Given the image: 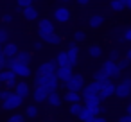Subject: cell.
<instances>
[{
  "mask_svg": "<svg viewBox=\"0 0 131 122\" xmlns=\"http://www.w3.org/2000/svg\"><path fill=\"white\" fill-rule=\"evenodd\" d=\"M7 40H9V32H7V29L0 27V45H6Z\"/></svg>",
  "mask_w": 131,
  "mask_h": 122,
  "instance_id": "obj_32",
  "label": "cell"
},
{
  "mask_svg": "<svg viewBox=\"0 0 131 122\" xmlns=\"http://www.w3.org/2000/svg\"><path fill=\"white\" fill-rule=\"evenodd\" d=\"M88 54H90V58H101V54H102V49H101L99 45H90V49H88Z\"/></svg>",
  "mask_w": 131,
  "mask_h": 122,
  "instance_id": "obj_27",
  "label": "cell"
},
{
  "mask_svg": "<svg viewBox=\"0 0 131 122\" xmlns=\"http://www.w3.org/2000/svg\"><path fill=\"white\" fill-rule=\"evenodd\" d=\"M15 93L20 95L22 99H25L27 95H31V88H29V84H27L25 81H22V83H16V86H15Z\"/></svg>",
  "mask_w": 131,
  "mask_h": 122,
  "instance_id": "obj_14",
  "label": "cell"
},
{
  "mask_svg": "<svg viewBox=\"0 0 131 122\" xmlns=\"http://www.w3.org/2000/svg\"><path fill=\"white\" fill-rule=\"evenodd\" d=\"M86 122H93V117H92V118H88V120H86Z\"/></svg>",
  "mask_w": 131,
  "mask_h": 122,
  "instance_id": "obj_53",
  "label": "cell"
},
{
  "mask_svg": "<svg viewBox=\"0 0 131 122\" xmlns=\"http://www.w3.org/2000/svg\"><path fill=\"white\" fill-rule=\"evenodd\" d=\"M9 93H11L9 90H0V101H6L9 97Z\"/></svg>",
  "mask_w": 131,
  "mask_h": 122,
  "instance_id": "obj_42",
  "label": "cell"
},
{
  "mask_svg": "<svg viewBox=\"0 0 131 122\" xmlns=\"http://www.w3.org/2000/svg\"><path fill=\"white\" fill-rule=\"evenodd\" d=\"M16 4H18V7H29V6H32V0H16Z\"/></svg>",
  "mask_w": 131,
  "mask_h": 122,
  "instance_id": "obj_37",
  "label": "cell"
},
{
  "mask_svg": "<svg viewBox=\"0 0 131 122\" xmlns=\"http://www.w3.org/2000/svg\"><path fill=\"white\" fill-rule=\"evenodd\" d=\"M113 36H115V40H118V41H124V29H115L113 31Z\"/></svg>",
  "mask_w": 131,
  "mask_h": 122,
  "instance_id": "obj_34",
  "label": "cell"
},
{
  "mask_svg": "<svg viewBox=\"0 0 131 122\" xmlns=\"http://www.w3.org/2000/svg\"><path fill=\"white\" fill-rule=\"evenodd\" d=\"M2 54H4L6 58H15V56L18 54V45H16V43H9V41H7V43L4 45V52H2Z\"/></svg>",
  "mask_w": 131,
  "mask_h": 122,
  "instance_id": "obj_15",
  "label": "cell"
},
{
  "mask_svg": "<svg viewBox=\"0 0 131 122\" xmlns=\"http://www.w3.org/2000/svg\"><path fill=\"white\" fill-rule=\"evenodd\" d=\"M56 63H58V66H68L67 52H59V54H58V58H56Z\"/></svg>",
  "mask_w": 131,
  "mask_h": 122,
  "instance_id": "obj_28",
  "label": "cell"
},
{
  "mask_svg": "<svg viewBox=\"0 0 131 122\" xmlns=\"http://www.w3.org/2000/svg\"><path fill=\"white\" fill-rule=\"evenodd\" d=\"M74 38H75V41L79 43V41H84V40H86V34H84V31H77V32L74 34Z\"/></svg>",
  "mask_w": 131,
  "mask_h": 122,
  "instance_id": "obj_36",
  "label": "cell"
},
{
  "mask_svg": "<svg viewBox=\"0 0 131 122\" xmlns=\"http://www.w3.org/2000/svg\"><path fill=\"white\" fill-rule=\"evenodd\" d=\"M124 6H126V9H131V0H124Z\"/></svg>",
  "mask_w": 131,
  "mask_h": 122,
  "instance_id": "obj_50",
  "label": "cell"
},
{
  "mask_svg": "<svg viewBox=\"0 0 131 122\" xmlns=\"http://www.w3.org/2000/svg\"><path fill=\"white\" fill-rule=\"evenodd\" d=\"M124 41H129L131 43V27L124 29Z\"/></svg>",
  "mask_w": 131,
  "mask_h": 122,
  "instance_id": "obj_40",
  "label": "cell"
},
{
  "mask_svg": "<svg viewBox=\"0 0 131 122\" xmlns=\"http://www.w3.org/2000/svg\"><path fill=\"white\" fill-rule=\"evenodd\" d=\"M84 106H81L79 102H74V104H70V108H68V111L72 113V115H75V117H79V113H81V109H83Z\"/></svg>",
  "mask_w": 131,
  "mask_h": 122,
  "instance_id": "obj_31",
  "label": "cell"
},
{
  "mask_svg": "<svg viewBox=\"0 0 131 122\" xmlns=\"http://www.w3.org/2000/svg\"><path fill=\"white\" fill-rule=\"evenodd\" d=\"M115 95L118 99H126L131 95V77H126L122 83H118L115 86Z\"/></svg>",
  "mask_w": 131,
  "mask_h": 122,
  "instance_id": "obj_3",
  "label": "cell"
},
{
  "mask_svg": "<svg viewBox=\"0 0 131 122\" xmlns=\"http://www.w3.org/2000/svg\"><path fill=\"white\" fill-rule=\"evenodd\" d=\"M65 101L70 102V104L79 102V101H81V93H79V92H67V93H65Z\"/></svg>",
  "mask_w": 131,
  "mask_h": 122,
  "instance_id": "obj_23",
  "label": "cell"
},
{
  "mask_svg": "<svg viewBox=\"0 0 131 122\" xmlns=\"http://www.w3.org/2000/svg\"><path fill=\"white\" fill-rule=\"evenodd\" d=\"M75 2H77L79 6H83V7H84V6H88V4H90V0H75Z\"/></svg>",
  "mask_w": 131,
  "mask_h": 122,
  "instance_id": "obj_47",
  "label": "cell"
},
{
  "mask_svg": "<svg viewBox=\"0 0 131 122\" xmlns=\"http://www.w3.org/2000/svg\"><path fill=\"white\" fill-rule=\"evenodd\" d=\"M126 59L131 63V49H127V52H126Z\"/></svg>",
  "mask_w": 131,
  "mask_h": 122,
  "instance_id": "obj_49",
  "label": "cell"
},
{
  "mask_svg": "<svg viewBox=\"0 0 131 122\" xmlns=\"http://www.w3.org/2000/svg\"><path fill=\"white\" fill-rule=\"evenodd\" d=\"M126 109H127V115H131V102L127 104V108H126Z\"/></svg>",
  "mask_w": 131,
  "mask_h": 122,
  "instance_id": "obj_51",
  "label": "cell"
},
{
  "mask_svg": "<svg viewBox=\"0 0 131 122\" xmlns=\"http://www.w3.org/2000/svg\"><path fill=\"white\" fill-rule=\"evenodd\" d=\"M2 102H4V104H2V108H4V109L13 111V109H16V108H20V106H22L24 99H22L20 95H16L15 92H11V93H9V97H7L6 101H2Z\"/></svg>",
  "mask_w": 131,
  "mask_h": 122,
  "instance_id": "obj_2",
  "label": "cell"
},
{
  "mask_svg": "<svg viewBox=\"0 0 131 122\" xmlns=\"http://www.w3.org/2000/svg\"><path fill=\"white\" fill-rule=\"evenodd\" d=\"M25 117H29V118L38 117V106H36V104H29V106L25 108Z\"/></svg>",
  "mask_w": 131,
  "mask_h": 122,
  "instance_id": "obj_26",
  "label": "cell"
},
{
  "mask_svg": "<svg viewBox=\"0 0 131 122\" xmlns=\"http://www.w3.org/2000/svg\"><path fill=\"white\" fill-rule=\"evenodd\" d=\"M24 120H25V115H22V113H15L7 118V122H24Z\"/></svg>",
  "mask_w": 131,
  "mask_h": 122,
  "instance_id": "obj_33",
  "label": "cell"
},
{
  "mask_svg": "<svg viewBox=\"0 0 131 122\" xmlns=\"http://www.w3.org/2000/svg\"><path fill=\"white\" fill-rule=\"evenodd\" d=\"M41 40H43V41H47L49 45H59V43H61V36H58L56 32H52V34H47V36H43Z\"/></svg>",
  "mask_w": 131,
  "mask_h": 122,
  "instance_id": "obj_20",
  "label": "cell"
},
{
  "mask_svg": "<svg viewBox=\"0 0 131 122\" xmlns=\"http://www.w3.org/2000/svg\"><path fill=\"white\" fill-rule=\"evenodd\" d=\"M110 7H111V11H115V13H120V11L126 9L124 0H110Z\"/></svg>",
  "mask_w": 131,
  "mask_h": 122,
  "instance_id": "obj_21",
  "label": "cell"
},
{
  "mask_svg": "<svg viewBox=\"0 0 131 122\" xmlns=\"http://www.w3.org/2000/svg\"><path fill=\"white\" fill-rule=\"evenodd\" d=\"M83 101H84V106L101 104V97H99V95H90V97H86V99H83Z\"/></svg>",
  "mask_w": 131,
  "mask_h": 122,
  "instance_id": "obj_29",
  "label": "cell"
},
{
  "mask_svg": "<svg viewBox=\"0 0 131 122\" xmlns=\"http://www.w3.org/2000/svg\"><path fill=\"white\" fill-rule=\"evenodd\" d=\"M65 86H67V92H81L83 88H84V77L81 75V74H72V77L65 83Z\"/></svg>",
  "mask_w": 131,
  "mask_h": 122,
  "instance_id": "obj_1",
  "label": "cell"
},
{
  "mask_svg": "<svg viewBox=\"0 0 131 122\" xmlns=\"http://www.w3.org/2000/svg\"><path fill=\"white\" fill-rule=\"evenodd\" d=\"M61 2H70V0H61Z\"/></svg>",
  "mask_w": 131,
  "mask_h": 122,
  "instance_id": "obj_54",
  "label": "cell"
},
{
  "mask_svg": "<svg viewBox=\"0 0 131 122\" xmlns=\"http://www.w3.org/2000/svg\"><path fill=\"white\" fill-rule=\"evenodd\" d=\"M49 122H52V120H49Z\"/></svg>",
  "mask_w": 131,
  "mask_h": 122,
  "instance_id": "obj_56",
  "label": "cell"
},
{
  "mask_svg": "<svg viewBox=\"0 0 131 122\" xmlns=\"http://www.w3.org/2000/svg\"><path fill=\"white\" fill-rule=\"evenodd\" d=\"M32 2H36V0H32Z\"/></svg>",
  "mask_w": 131,
  "mask_h": 122,
  "instance_id": "obj_55",
  "label": "cell"
},
{
  "mask_svg": "<svg viewBox=\"0 0 131 122\" xmlns=\"http://www.w3.org/2000/svg\"><path fill=\"white\" fill-rule=\"evenodd\" d=\"M56 77H58V81L67 83V81L72 77V66H58V70H56Z\"/></svg>",
  "mask_w": 131,
  "mask_h": 122,
  "instance_id": "obj_12",
  "label": "cell"
},
{
  "mask_svg": "<svg viewBox=\"0 0 131 122\" xmlns=\"http://www.w3.org/2000/svg\"><path fill=\"white\" fill-rule=\"evenodd\" d=\"M4 52V45H0V54H2Z\"/></svg>",
  "mask_w": 131,
  "mask_h": 122,
  "instance_id": "obj_52",
  "label": "cell"
},
{
  "mask_svg": "<svg viewBox=\"0 0 131 122\" xmlns=\"http://www.w3.org/2000/svg\"><path fill=\"white\" fill-rule=\"evenodd\" d=\"M6 86H7V90L11 92V90H15V86H16V81H7V83H6Z\"/></svg>",
  "mask_w": 131,
  "mask_h": 122,
  "instance_id": "obj_44",
  "label": "cell"
},
{
  "mask_svg": "<svg viewBox=\"0 0 131 122\" xmlns=\"http://www.w3.org/2000/svg\"><path fill=\"white\" fill-rule=\"evenodd\" d=\"M93 79H95V81H97L99 84H102V83H106V81H110V77H108V75L104 74V70H102V68L95 72V75H93Z\"/></svg>",
  "mask_w": 131,
  "mask_h": 122,
  "instance_id": "obj_25",
  "label": "cell"
},
{
  "mask_svg": "<svg viewBox=\"0 0 131 122\" xmlns=\"http://www.w3.org/2000/svg\"><path fill=\"white\" fill-rule=\"evenodd\" d=\"M102 70H104V74L110 77V79H115V77H118L120 75V68H118V65L115 63V61H110V59H106L104 61V65H102Z\"/></svg>",
  "mask_w": 131,
  "mask_h": 122,
  "instance_id": "obj_4",
  "label": "cell"
},
{
  "mask_svg": "<svg viewBox=\"0 0 131 122\" xmlns=\"http://www.w3.org/2000/svg\"><path fill=\"white\" fill-rule=\"evenodd\" d=\"M7 81H16V75L13 74V70L9 68L0 70V83H7Z\"/></svg>",
  "mask_w": 131,
  "mask_h": 122,
  "instance_id": "obj_17",
  "label": "cell"
},
{
  "mask_svg": "<svg viewBox=\"0 0 131 122\" xmlns=\"http://www.w3.org/2000/svg\"><path fill=\"white\" fill-rule=\"evenodd\" d=\"M24 18H25V20H29V22H34V20L38 18V11H36L32 6H29V7H25V9H24Z\"/></svg>",
  "mask_w": 131,
  "mask_h": 122,
  "instance_id": "obj_18",
  "label": "cell"
},
{
  "mask_svg": "<svg viewBox=\"0 0 131 122\" xmlns=\"http://www.w3.org/2000/svg\"><path fill=\"white\" fill-rule=\"evenodd\" d=\"M111 95H115V84H113L111 81L102 83V84L99 86V97H101V101H104V99H108V97H111Z\"/></svg>",
  "mask_w": 131,
  "mask_h": 122,
  "instance_id": "obj_6",
  "label": "cell"
},
{
  "mask_svg": "<svg viewBox=\"0 0 131 122\" xmlns=\"http://www.w3.org/2000/svg\"><path fill=\"white\" fill-rule=\"evenodd\" d=\"M108 59H110V61H115V63H117V61H118V52H117V50H111V52H110V58H108Z\"/></svg>",
  "mask_w": 131,
  "mask_h": 122,
  "instance_id": "obj_41",
  "label": "cell"
},
{
  "mask_svg": "<svg viewBox=\"0 0 131 122\" xmlns=\"http://www.w3.org/2000/svg\"><path fill=\"white\" fill-rule=\"evenodd\" d=\"M47 97H49V92H47L45 86H36V88H34L32 99H34L36 102H43V101H47Z\"/></svg>",
  "mask_w": 131,
  "mask_h": 122,
  "instance_id": "obj_13",
  "label": "cell"
},
{
  "mask_svg": "<svg viewBox=\"0 0 131 122\" xmlns=\"http://www.w3.org/2000/svg\"><path fill=\"white\" fill-rule=\"evenodd\" d=\"M52 32H54V24L49 18L40 20V24H38V34H40V38H43L47 34H52Z\"/></svg>",
  "mask_w": 131,
  "mask_h": 122,
  "instance_id": "obj_5",
  "label": "cell"
},
{
  "mask_svg": "<svg viewBox=\"0 0 131 122\" xmlns=\"http://www.w3.org/2000/svg\"><path fill=\"white\" fill-rule=\"evenodd\" d=\"M88 24H90L92 29H99V27L104 24V16H102V15H92L90 20H88Z\"/></svg>",
  "mask_w": 131,
  "mask_h": 122,
  "instance_id": "obj_16",
  "label": "cell"
},
{
  "mask_svg": "<svg viewBox=\"0 0 131 122\" xmlns=\"http://www.w3.org/2000/svg\"><path fill=\"white\" fill-rule=\"evenodd\" d=\"M9 70H13V74L16 75V77H29L31 75V68H29V65H22V63H16L13 68H9Z\"/></svg>",
  "mask_w": 131,
  "mask_h": 122,
  "instance_id": "obj_11",
  "label": "cell"
},
{
  "mask_svg": "<svg viewBox=\"0 0 131 122\" xmlns=\"http://www.w3.org/2000/svg\"><path fill=\"white\" fill-rule=\"evenodd\" d=\"M99 83L97 81H92L90 84H84V88L81 90L83 93H81V99H86V97H90V95H99Z\"/></svg>",
  "mask_w": 131,
  "mask_h": 122,
  "instance_id": "obj_10",
  "label": "cell"
},
{
  "mask_svg": "<svg viewBox=\"0 0 131 122\" xmlns=\"http://www.w3.org/2000/svg\"><path fill=\"white\" fill-rule=\"evenodd\" d=\"M0 84H2V83H0Z\"/></svg>",
  "mask_w": 131,
  "mask_h": 122,
  "instance_id": "obj_57",
  "label": "cell"
},
{
  "mask_svg": "<svg viewBox=\"0 0 131 122\" xmlns=\"http://www.w3.org/2000/svg\"><path fill=\"white\" fill-rule=\"evenodd\" d=\"M41 47H43V43H41V41H36V43H34V49H36V50H40Z\"/></svg>",
  "mask_w": 131,
  "mask_h": 122,
  "instance_id": "obj_48",
  "label": "cell"
},
{
  "mask_svg": "<svg viewBox=\"0 0 131 122\" xmlns=\"http://www.w3.org/2000/svg\"><path fill=\"white\" fill-rule=\"evenodd\" d=\"M118 122H131V115H127V113H126L124 117H120V118H118Z\"/></svg>",
  "mask_w": 131,
  "mask_h": 122,
  "instance_id": "obj_45",
  "label": "cell"
},
{
  "mask_svg": "<svg viewBox=\"0 0 131 122\" xmlns=\"http://www.w3.org/2000/svg\"><path fill=\"white\" fill-rule=\"evenodd\" d=\"M79 118H81L83 122H86L88 118H92V115H90V111H88L86 108H83V109H81V113H79Z\"/></svg>",
  "mask_w": 131,
  "mask_h": 122,
  "instance_id": "obj_35",
  "label": "cell"
},
{
  "mask_svg": "<svg viewBox=\"0 0 131 122\" xmlns=\"http://www.w3.org/2000/svg\"><path fill=\"white\" fill-rule=\"evenodd\" d=\"M47 102H49L52 108H58V106L61 104V97H59V93H58V92H50L49 97H47Z\"/></svg>",
  "mask_w": 131,
  "mask_h": 122,
  "instance_id": "obj_19",
  "label": "cell"
},
{
  "mask_svg": "<svg viewBox=\"0 0 131 122\" xmlns=\"http://www.w3.org/2000/svg\"><path fill=\"white\" fill-rule=\"evenodd\" d=\"M16 59H18V63H22V65H29L32 58H31V54H29V52H25V50H22V52H20V50H18Z\"/></svg>",
  "mask_w": 131,
  "mask_h": 122,
  "instance_id": "obj_22",
  "label": "cell"
},
{
  "mask_svg": "<svg viewBox=\"0 0 131 122\" xmlns=\"http://www.w3.org/2000/svg\"><path fill=\"white\" fill-rule=\"evenodd\" d=\"M93 122H108L104 117H101V115H97V117H93Z\"/></svg>",
  "mask_w": 131,
  "mask_h": 122,
  "instance_id": "obj_46",
  "label": "cell"
},
{
  "mask_svg": "<svg viewBox=\"0 0 131 122\" xmlns=\"http://www.w3.org/2000/svg\"><path fill=\"white\" fill-rule=\"evenodd\" d=\"M117 65H118V68H120V70H124V68H127V66H129V61H127V59H120V61H117Z\"/></svg>",
  "mask_w": 131,
  "mask_h": 122,
  "instance_id": "obj_39",
  "label": "cell"
},
{
  "mask_svg": "<svg viewBox=\"0 0 131 122\" xmlns=\"http://www.w3.org/2000/svg\"><path fill=\"white\" fill-rule=\"evenodd\" d=\"M56 70H58V63L50 59V61H45V63H41L36 74H40V75H47V74H56Z\"/></svg>",
  "mask_w": 131,
  "mask_h": 122,
  "instance_id": "obj_8",
  "label": "cell"
},
{
  "mask_svg": "<svg viewBox=\"0 0 131 122\" xmlns=\"http://www.w3.org/2000/svg\"><path fill=\"white\" fill-rule=\"evenodd\" d=\"M88 111H90V115L92 117H97V115H101V111H102V108H101V104H93V106H84Z\"/></svg>",
  "mask_w": 131,
  "mask_h": 122,
  "instance_id": "obj_30",
  "label": "cell"
},
{
  "mask_svg": "<svg viewBox=\"0 0 131 122\" xmlns=\"http://www.w3.org/2000/svg\"><path fill=\"white\" fill-rule=\"evenodd\" d=\"M2 22H4V24H11V22H13V16H11V15H4V16H2Z\"/></svg>",
  "mask_w": 131,
  "mask_h": 122,
  "instance_id": "obj_43",
  "label": "cell"
},
{
  "mask_svg": "<svg viewBox=\"0 0 131 122\" xmlns=\"http://www.w3.org/2000/svg\"><path fill=\"white\" fill-rule=\"evenodd\" d=\"M6 68H7V58L0 54V70H6Z\"/></svg>",
  "mask_w": 131,
  "mask_h": 122,
  "instance_id": "obj_38",
  "label": "cell"
},
{
  "mask_svg": "<svg viewBox=\"0 0 131 122\" xmlns=\"http://www.w3.org/2000/svg\"><path fill=\"white\" fill-rule=\"evenodd\" d=\"M45 88H47V92H49V93H50V92H58V88H59V81H58V77H54V79L47 81Z\"/></svg>",
  "mask_w": 131,
  "mask_h": 122,
  "instance_id": "obj_24",
  "label": "cell"
},
{
  "mask_svg": "<svg viewBox=\"0 0 131 122\" xmlns=\"http://www.w3.org/2000/svg\"><path fill=\"white\" fill-rule=\"evenodd\" d=\"M68 20H70V9H68V7H58V9L54 11V22L65 24V22H68Z\"/></svg>",
  "mask_w": 131,
  "mask_h": 122,
  "instance_id": "obj_9",
  "label": "cell"
},
{
  "mask_svg": "<svg viewBox=\"0 0 131 122\" xmlns=\"http://www.w3.org/2000/svg\"><path fill=\"white\" fill-rule=\"evenodd\" d=\"M67 58H68V66L77 65V61H79V47H77L75 43H70V45H68Z\"/></svg>",
  "mask_w": 131,
  "mask_h": 122,
  "instance_id": "obj_7",
  "label": "cell"
}]
</instances>
